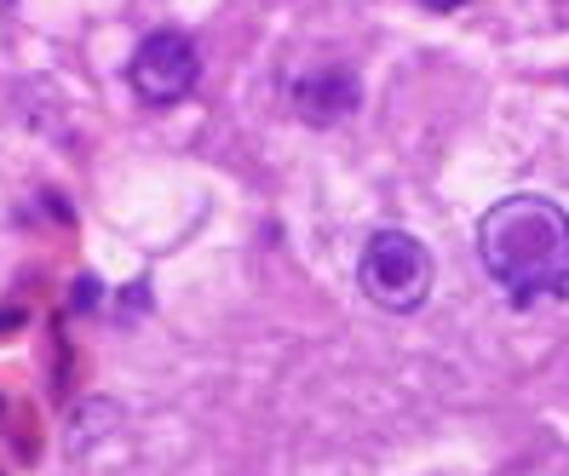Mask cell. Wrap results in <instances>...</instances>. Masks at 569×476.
Here are the masks:
<instances>
[{
    "label": "cell",
    "mask_w": 569,
    "mask_h": 476,
    "mask_svg": "<svg viewBox=\"0 0 569 476\" xmlns=\"http://www.w3.org/2000/svg\"><path fill=\"white\" fill-rule=\"evenodd\" d=\"M478 264L518 311L569 293V213L552 195H500L478 224Z\"/></svg>",
    "instance_id": "cell-1"
},
{
    "label": "cell",
    "mask_w": 569,
    "mask_h": 476,
    "mask_svg": "<svg viewBox=\"0 0 569 476\" xmlns=\"http://www.w3.org/2000/svg\"><path fill=\"white\" fill-rule=\"evenodd\" d=\"M357 282H362V293L375 298L380 311L415 316L420 304L431 298V253H426L420 235H409V230H375L362 242Z\"/></svg>",
    "instance_id": "cell-2"
},
{
    "label": "cell",
    "mask_w": 569,
    "mask_h": 476,
    "mask_svg": "<svg viewBox=\"0 0 569 476\" xmlns=\"http://www.w3.org/2000/svg\"><path fill=\"white\" fill-rule=\"evenodd\" d=\"M127 81L139 92V104L167 110V104H179V98L196 92V81H202V52H196V41L184 29H156V36H144L132 47Z\"/></svg>",
    "instance_id": "cell-3"
},
{
    "label": "cell",
    "mask_w": 569,
    "mask_h": 476,
    "mask_svg": "<svg viewBox=\"0 0 569 476\" xmlns=\"http://www.w3.org/2000/svg\"><path fill=\"white\" fill-rule=\"evenodd\" d=\"M288 104H293V115L306 126H340L346 115H357L362 87H357V75L346 70V63H322V70L293 75Z\"/></svg>",
    "instance_id": "cell-4"
},
{
    "label": "cell",
    "mask_w": 569,
    "mask_h": 476,
    "mask_svg": "<svg viewBox=\"0 0 569 476\" xmlns=\"http://www.w3.org/2000/svg\"><path fill=\"white\" fill-rule=\"evenodd\" d=\"M426 7H431V12H460L466 0H426Z\"/></svg>",
    "instance_id": "cell-5"
},
{
    "label": "cell",
    "mask_w": 569,
    "mask_h": 476,
    "mask_svg": "<svg viewBox=\"0 0 569 476\" xmlns=\"http://www.w3.org/2000/svg\"><path fill=\"white\" fill-rule=\"evenodd\" d=\"M0 7H7V0H0Z\"/></svg>",
    "instance_id": "cell-6"
}]
</instances>
